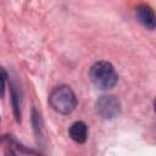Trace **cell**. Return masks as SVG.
Returning a JSON list of instances; mask_svg holds the SVG:
<instances>
[{"instance_id":"1","label":"cell","mask_w":156,"mask_h":156,"mask_svg":"<svg viewBox=\"0 0 156 156\" xmlns=\"http://www.w3.org/2000/svg\"><path fill=\"white\" fill-rule=\"evenodd\" d=\"M89 78L91 83L101 89V90H108L112 89L118 80L117 72L111 62L108 61H98L95 62L89 71Z\"/></svg>"},{"instance_id":"2","label":"cell","mask_w":156,"mask_h":156,"mask_svg":"<svg viewBox=\"0 0 156 156\" xmlns=\"http://www.w3.org/2000/svg\"><path fill=\"white\" fill-rule=\"evenodd\" d=\"M49 104L54 111L61 115H69L77 106V98L68 85H60L51 91Z\"/></svg>"},{"instance_id":"3","label":"cell","mask_w":156,"mask_h":156,"mask_svg":"<svg viewBox=\"0 0 156 156\" xmlns=\"http://www.w3.org/2000/svg\"><path fill=\"white\" fill-rule=\"evenodd\" d=\"M95 112L104 119L116 118L121 113V102L113 95H102L95 102Z\"/></svg>"},{"instance_id":"4","label":"cell","mask_w":156,"mask_h":156,"mask_svg":"<svg viewBox=\"0 0 156 156\" xmlns=\"http://www.w3.org/2000/svg\"><path fill=\"white\" fill-rule=\"evenodd\" d=\"M135 17L147 29H155L156 28V13L155 11L145 4H140L135 9Z\"/></svg>"},{"instance_id":"5","label":"cell","mask_w":156,"mask_h":156,"mask_svg":"<svg viewBox=\"0 0 156 156\" xmlns=\"http://www.w3.org/2000/svg\"><path fill=\"white\" fill-rule=\"evenodd\" d=\"M68 134L73 141H76L78 144H83L88 139V127L84 122L77 121L69 127Z\"/></svg>"},{"instance_id":"6","label":"cell","mask_w":156,"mask_h":156,"mask_svg":"<svg viewBox=\"0 0 156 156\" xmlns=\"http://www.w3.org/2000/svg\"><path fill=\"white\" fill-rule=\"evenodd\" d=\"M11 104L13 110V116L17 122H21V95L17 91L16 87L11 84Z\"/></svg>"},{"instance_id":"7","label":"cell","mask_w":156,"mask_h":156,"mask_svg":"<svg viewBox=\"0 0 156 156\" xmlns=\"http://www.w3.org/2000/svg\"><path fill=\"white\" fill-rule=\"evenodd\" d=\"M6 78H7L6 72H5L4 68H1V94H2V96L5 95V82H6Z\"/></svg>"},{"instance_id":"8","label":"cell","mask_w":156,"mask_h":156,"mask_svg":"<svg viewBox=\"0 0 156 156\" xmlns=\"http://www.w3.org/2000/svg\"><path fill=\"white\" fill-rule=\"evenodd\" d=\"M154 111H155V113H156V99H155V101H154Z\"/></svg>"}]
</instances>
